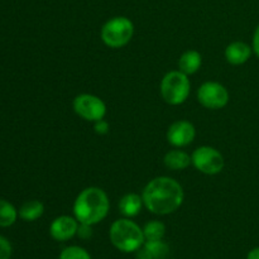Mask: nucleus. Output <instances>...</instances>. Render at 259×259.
<instances>
[{
    "instance_id": "nucleus-22",
    "label": "nucleus",
    "mask_w": 259,
    "mask_h": 259,
    "mask_svg": "<svg viewBox=\"0 0 259 259\" xmlns=\"http://www.w3.org/2000/svg\"><path fill=\"white\" fill-rule=\"evenodd\" d=\"M109 129H110L109 123L106 120H104V119L94 123V131H95V133L100 134V136H105V134H108Z\"/></svg>"
},
{
    "instance_id": "nucleus-15",
    "label": "nucleus",
    "mask_w": 259,
    "mask_h": 259,
    "mask_svg": "<svg viewBox=\"0 0 259 259\" xmlns=\"http://www.w3.org/2000/svg\"><path fill=\"white\" fill-rule=\"evenodd\" d=\"M202 63L201 53L195 50H189L181 55L179 60V70L185 75L190 76L200 70Z\"/></svg>"
},
{
    "instance_id": "nucleus-11",
    "label": "nucleus",
    "mask_w": 259,
    "mask_h": 259,
    "mask_svg": "<svg viewBox=\"0 0 259 259\" xmlns=\"http://www.w3.org/2000/svg\"><path fill=\"white\" fill-rule=\"evenodd\" d=\"M253 53V48L248 43L235 40L225 48V58L233 66H240L248 62Z\"/></svg>"
},
{
    "instance_id": "nucleus-24",
    "label": "nucleus",
    "mask_w": 259,
    "mask_h": 259,
    "mask_svg": "<svg viewBox=\"0 0 259 259\" xmlns=\"http://www.w3.org/2000/svg\"><path fill=\"white\" fill-rule=\"evenodd\" d=\"M247 259H259V247L250 250V252L248 253Z\"/></svg>"
},
{
    "instance_id": "nucleus-1",
    "label": "nucleus",
    "mask_w": 259,
    "mask_h": 259,
    "mask_svg": "<svg viewBox=\"0 0 259 259\" xmlns=\"http://www.w3.org/2000/svg\"><path fill=\"white\" fill-rule=\"evenodd\" d=\"M142 199L144 207L152 214L168 215L181 207L185 194L176 180L168 176H159L146 185Z\"/></svg>"
},
{
    "instance_id": "nucleus-12",
    "label": "nucleus",
    "mask_w": 259,
    "mask_h": 259,
    "mask_svg": "<svg viewBox=\"0 0 259 259\" xmlns=\"http://www.w3.org/2000/svg\"><path fill=\"white\" fill-rule=\"evenodd\" d=\"M138 259H164L169 253V248L163 240H146L137 250Z\"/></svg>"
},
{
    "instance_id": "nucleus-19",
    "label": "nucleus",
    "mask_w": 259,
    "mask_h": 259,
    "mask_svg": "<svg viewBox=\"0 0 259 259\" xmlns=\"http://www.w3.org/2000/svg\"><path fill=\"white\" fill-rule=\"evenodd\" d=\"M60 259H91V255L86 249L81 247H76V245H71V247L65 248L61 252Z\"/></svg>"
},
{
    "instance_id": "nucleus-20",
    "label": "nucleus",
    "mask_w": 259,
    "mask_h": 259,
    "mask_svg": "<svg viewBox=\"0 0 259 259\" xmlns=\"http://www.w3.org/2000/svg\"><path fill=\"white\" fill-rule=\"evenodd\" d=\"M12 255V245L5 238L0 237V259H10Z\"/></svg>"
},
{
    "instance_id": "nucleus-23",
    "label": "nucleus",
    "mask_w": 259,
    "mask_h": 259,
    "mask_svg": "<svg viewBox=\"0 0 259 259\" xmlns=\"http://www.w3.org/2000/svg\"><path fill=\"white\" fill-rule=\"evenodd\" d=\"M252 48H253V52H254L255 56L259 58V24H258V27L255 28L254 34H253Z\"/></svg>"
},
{
    "instance_id": "nucleus-14",
    "label": "nucleus",
    "mask_w": 259,
    "mask_h": 259,
    "mask_svg": "<svg viewBox=\"0 0 259 259\" xmlns=\"http://www.w3.org/2000/svg\"><path fill=\"white\" fill-rule=\"evenodd\" d=\"M164 166L172 171H182L186 169L190 164H192L191 156L181 148H175L167 152L163 158Z\"/></svg>"
},
{
    "instance_id": "nucleus-21",
    "label": "nucleus",
    "mask_w": 259,
    "mask_h": 259,
    "mask_svg": "<svg viewBox=\"0 0 259 259\" xmlns=\"http://www.w3.org/2000/svg\"><path fill=\"white\" fill-rule=\"evenodd\" d=\"M93 225H89V224H82L80 223L78 224V229H77V237L81 238V239H90L93 237Z\"/></svg>"
},
{
    "instance_id": "nucleus-5",
    "label": "nucleus",
    "mask_w": 259,
    "mask_h": 259,
    "mask_svg": "<svg viewBox=\"0 0 259 259\" xmlns=\"http://www.w3.org/2000/svg\"><path fill=\"white\" fill-rule=\"evenodd\" d=\"M134 34V24L126 17H114L103 25L101 40L109 48H121L128 45Z\"/></svg>"
},
{
    "instance_id": "nucleus-13",
    "label": "nucleus",
    "mask_w": 259,
    "mask_h": 259,
    "mask_svg": "<svg viewBox=\"0 0 259 259\" xmlns=\"http://www.w3.org/2000/svg\"><path fill=\"white\" fill-rule=\"evenodd\" d=\"M143 206L144 204L142 196L138 194H134V192L124 195L118 205L120 214L123 215L124 218H128V219L136 218L137 215L141 212L142 207Z\"/></svg>"
},
{
    "instance_id": "nucleus-4",
    "label": "nucleus",
    "mask_w": 259,
    "mask_h": 259,
    "mask_svg": "<svg viewBox=\"0 0 259 259\" xmlns=\"http://www.w3.org/2000/svg\"><path fill=\"white\" fill-rule=\"evenodd\" d=\"M161 96L169 105H181L189 99L191 82L189 76L180 70L169 71L161 81Z\"/></svg>"
},
{
    "instance_id": "nucleus-6",
    "label": "nucleus",
    "mask_w": 259,
    "mask_h": 259,
    "mask_svg": "<svg viewBox=\"0 0 259 259\" xmlns=\"http://www.w3.org/2000/svg\"><path fill=\"white\" fill-rule=\"evenodd\" d=\"M195 168L204 175H218L224 168V157L218 149L210 146H201L191 154Z\"/></svg>"
},
{
    "instance_id": "nucleus-8",
    "label": "nucleus",
    "mask_w": 259,
    "mask_h": 259,
    "mask_svg": "<svg viewBox=\"0 0 259 259\" xmlns=\"http://www.w3.org/2000/svg\"><path fill=\"white\" fill-rule=\"evenodd\" d=\"M197 100L204 108L218 110L223 109L229 103V91L217 81H206L197 89Z\"/></svg>"
},
{
    "instance_id": "nucleus-17",
    "label": "nucleus",
    "mask_w": 259,
    "mask_h": 259,
    "mask_svg": "<svg viewBox=\"0 0 259 259\" xmlns=\"http://www.w3.org/2000/svg\"><path fill=\"white\" fill-rule=\"evenodd\" d=\"M143 234L146 240H162L166 234V227L162 222L152 220L144 225Z\"/></svg>"
},
{
    "instance_id": "nucleus-9",
    "label": "nucleus",
    "mask_w": 259,
    "mask_h": 259,
    "mask_svg": "<svg viewBox=\"0 0 259 259\" xmlns=\"http://www.w3.org/2000/svg\"><path fill=\"white\" fill-rule=\"evenodd\" d=\"M196 137L195 125L189 120H176L167 129V142L175 148H184L191 144Z\"/></svg>"
},
{
    "instance_id": "nucleus-16",
    "label": "nucleus",
    "mask_w": 259,
    "mask_h": 259,
    "mask_svg": "<svg viewBox=\"0 0 259 259\" xmlns=\"http://www.w3.org/2000/svg\"><path fill=\"white\" fill-rule=\"evenodd\" d=\"M45 212V205L39 200H29L24 202L19 209V217L24 222H35Z\"/></svg>"
},
{
    "instance_id": "nucleus-18",
    "label": "nucleus",
    "mask_w": 259,
    "mask_h": 259,
    "mask_svg": "<svg viewBox=\"0 0 259 259\" xmlns=\"http://www.w3.org/2000/svg\"><path fill=\"white\" fill-rule=\"evenodd\" d=\"M18 211L10 202L0 200V227L7 228L15 223Z\"/></svg>"
},
{
    "instance_id": "nucleus-10",
    "label": "nucleus",
    "mask_w": 259,
    "mask_h": 259,
    "mask_svg": "<svg viewBox=\"0 0 259 259\" xmlns=\"http://www.w3.org/2000/svg\"><path fill=\"white\" fill-rule=\"evenodd\" d=\"M78 224L75 217L61 215L57 217L50 225V234L57 242H67L77 234Z\"/></svg>"
},
{
    "instance_id": "nucleus-7",
    "label": "nucleus",
    "mask_w": 259,
    "mask_h": 259,
    "mask_svg": "<svg viewBox=\"0 0 259 259\" xmlns=\"http://www.w3.org/2000/svg\"><path fill=\"white\" fill-rule=\"evenodd\" d=\"M73 110L83 120L95 121L101 120L106 115V104L103 99L93 94H80L73 99Z\"/></svg>"
},
{
    "instance_id": "nucleus-2",
    "label": "nucleus",
    "mask_w": 259,
    "mask_h": 259,
    "mask_svg": "<svg viewBox=\"0 0 259 259\" xmlns=\"http://www.w3.org/2000/svg\"><path fill=\"white\" fill-rule=\"evenodd\" d=\"M110 210V200L100 187H86L73 202V217L78 223L95 225L103 222Z\"/></svg>"
},
{
    "instance_id": "nucleus-3",
    "label": "nucleus",
    "mask_w": 259,
    "mask_h": 259,
    "mask_svg": "<svg viewBox=\"0 0 259 259\" xmlns=\"http://www.w3.org/2000/svg\"><path fill=\"white\" fill-rule=\"evenodd\" d=\"M109 238L111 244L124 253L137 252L146 242L143 229L128 218L118 219L111 224Z\"/></svg>"
}]
</instances>
